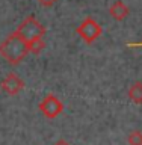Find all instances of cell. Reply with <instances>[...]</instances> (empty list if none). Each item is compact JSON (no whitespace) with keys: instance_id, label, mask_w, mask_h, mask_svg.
<instances>
[{"instance_id":"cell-3","label":"cell","mask_w":142,"mask_h":145,"mask_svg":"<svg viewBox=\"0 0 142 145\" xmlns=\"http://www.w3.org/2000/svg\"><path fill=\"white\" fill-rule=\"evenodd\" d=\"M17 32L26 41H30V39H35V38H44V35L47 33V29L36 20L35 15H29L17 27Z\"/></svg>"},{"instance_id":"cell-7","label":"cell","mask_w":142,"mask_h":145,"mask_svg":"<svg viewBox=\"0 0 142 145\" xmlns=\"http://www.w3.org/2000/svg\"><path fill=\"white\" fill-rule=\"evenodd\" d=\"M129 100L135 104H142V82H135L129 88Z\"/></svg>"},{"instance_id":"cell-11","label":"cell","mask_w":142,"mask_h":145,"mask_svg":"<svg viewBox=\"0 0 142 145\" xmlns=\"http://www.w3.org/2000/svg\"><path fill=\"white\" fill-rule=\"evenodd\" d=\"M53 145H70V144H68V142H65V140H62V139H61V140H58V142H56V144H53Z\"/></svg>"},{"instance_id":"cell-4","label":"cell","mask_w":142,"mask_h":145,"mask_svg":"<svg viewBox=\"0 0 142 145\" xmlns=\"http://www.w3.org/2000/svg\"><path fill=\"white\" fill-rule=\"evenodd\" d=\"M38 107H39L41 113H43L45 118H48V120H54V118L59 116L63 110L62 101L54 94H47L43 100H41Z\"/></svg>"},{"instance_id":"cell-1","label":"cell","mask_w":142,"mask_h":145,"mask_svg":"<svg viewBox=\"0 0 142 145\" xmlns=\"http://www.w3.org/2000/svg\"><path fill=\"white\" fill-rule=\"evenodd\" d=\"M29 53V44L17 30L0 44V56L11 65H18Z\"/></svg>"},{"instance_id":"cell-9","label":"cell","mask_w":142,"mask_h":145,"mask_svg":"<svg viewBox=\"0 0 142 145\" xmlns=\"http://www.w3.org/2000/svg\"><path fill=\"white\" fill-rule=\"evenodd\" d=\"M127 142H129V145H142V131L139 130L130 131L129 136H127Z\"/></svg>"},{"instance_id":"cell-5","label":"cell","mask_w":142,"mask_h":145,"mask_svg":"<svg viewBox=\"0 0 142 145\" xmlns=\"http://www.w3.org/2000/svg\"><path fill=\"white\" fill-rule=\"evenodd\" d=\"M2 89L3 92H6L8 95H17L20 94V91L24 88V80L21 77H18L15 72H9V74L2 80Z\"/></svg>"},{"instance_id":"cell-6","label":"cell","mask_w":142,"mask_h":145,"mask_svg":"<svg viewBox=\"0 0 142 145\" xmlns=\"http://www.w3.org/2000/svg\"><path fill=\"white\" fill-rule=\"evenodd\" d=\"M109 14H111V17L113 18V20L122 21V20H126V18L129 17L130 9H129V6H127L124 2L116 0L115 3L111 5V8H109Z\"/></svg>"},{"instance_id":"cell-10","label":"cell","mask_w":142,"mask_h":145,"mask_svg":"<svg viewBox=\"0 0 142 145\" xmlns=\"http://www.w3.org/2000/svg\"><path fill=\"white\" fill-rule=\"evenodd\" d=\"M38 2H39L41 6H44V8H52L58 0H38Z\"/></svg>"},{"instance_id":"cell-8","label":"cell","mask_w":142,"mask_h":145,"mask_svg":"<svg viewBox=\"0 0 142 145\" xmlns=\"http://www.w3.org/2000/svg\"><path fill=\"white\" fill-rule=\"evenodd\" d=\"M27 44H29V52L32 54H41L43 53V50L45 48V42H44V38H35V39H30L27 41Z\"/></svg>"},{"instance_id":"cell-2","label":"cell","mask_w":142,"mask_h":145,"mask_svg":"<svg viewBox=\"0 0 142 145\" xmlns=\"http://www.w3.org/2000/svg\"><path fill=\"white\" fill-rule=\"evenodd\" d=\"M76 33L85 44L95 42L103 33V27L100 26L98 21H95L92 17H86L79 26L76 27Z\"/></svg>"},{"instance_id":"cell-12","label":"cell","mask_w":142,"mask_h":145,"mask_svg":"<svg viewBox=\"0 0 142 145\" xmlns=\"http://www.w3.org/2000/svg\"><path fill=\"white\" fill-rule=\"evenodd\" d=\"M129 47H142V42H135V44H129Z\"/></svg>"}]
</instances>
